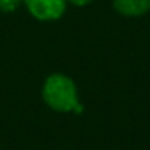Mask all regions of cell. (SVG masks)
<instances>
[{"mask_svg": "<svg viewBox=\"0 0 150 150\" xmlns=\"http://www.w3.org/2000/svg\"><path fill=\"white\" fill-rule=\"evenodd\" d=\"M42 98L52 110L60 113H81L82 105L78 97V87L69 76L53 73L44 81Z\"/></svg>", "mask_w": 150, "mask_h": 150, "instance_id": "6da1fadb", "label": "cell"}, {"mask_svg": "<svg viewBox=\"0 0 150 150\" xmlns=\"http://www.w3.org/2000/svg\"><path fill=\"white\" fill-rule=\"evenodd\" d=\"M23 5L33 18L37 21L50 23L65 15L68 2L66 0H23Z\"/></svg>", "mask_w": 150, "mask_h": 150, "instance_id": "7a4b0ae2", "label": "cell"}, {"mask_svg": "<svg viewBox=\"0 0 150 150\" xmlns=\"http://www.w3.org/2000/svg\"><path fill=\"white\" fill-rule=\"evenodd\" d=\"M113 8L124 18H139L150 11V0H113Z\"/></svg>", "mask_w": 150, "mask_h": 150, "instance_id": "3957f363", "label": "cell"}, {"mask_svg": "<svg viewBox=\"0 0 150 150\" xmlns=\"http://www.w3.org/2000/svg\"><path fill=\"white\" fill-rule=\"evenodd\" d=\"M23 5V0H0V11L13 13Z\"/></svg>", "mask_w": 150, "mask_h": 150, "instance_id": "277c9868", "label": "cell"}, {"mask_svg": "<svg viewBox=\"0 0 150 150\" xmlns=\"http://www.w3.org/2000/svg\"><path fill=\"white\" fill-rule=\"evenodd\" d=\"M69 5H73V7H78V8H82V7H87V5H91L94 0H66Z\"/></svg>", "mask_w": 150, "mask_h": 150, "instance_id": "5b68a950", "label": "cell"}]
</instances>
